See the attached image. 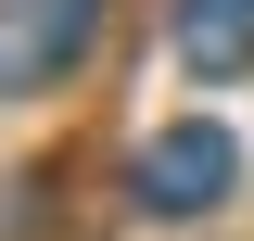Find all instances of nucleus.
I'll use <instances>...</instances> for the list:
<instances>
[{
    "mask_svg": "<svg viewBox=\"0 0 254 241\" xmlns=\"http://www.w3.org/2000/svg\"><path fill=\"white\" fill-rule=\"evenodd\" d=\"M229 178H242V140H229L216 115H178L140 140V165H127V190H140V216H203L229 203Z\"/></svg>",
    "mask_w": 254,
    "mask_h": 241,
    "instance_id": "nucleus-1",
    "label": "nucleus"
},
{
    "mask_svg": "<svg viewBox=\"0 0 254 241\" xmlns=\"http://www.w3.org/2000/svg\"><path fill=\"white\" fill-rule=\"evenodd\" d=\"M89 38H102V0H0V102L51 89Z\"/></svg>",
    "mask_w": 254,
    "mask_h": 241,
    "instance_id": "nucleus-2",
    "label": "nucleus"
},
{
    "mask_svg": "<svg viewBox=\"0 0 254 241\" xmlns=\"http://www.w3.org/2000/svg\"><path fill=\"white\" fill-rule=\"evenodd\" d=\"M178 63L203 76V89L254 76V0H178Z\"/></svg>",
    "mask_w": 254,
    "mask_h": 241,
    "instance_id": "nucleus-3",
    "label": "nucleus"
},
{
    "mask_svg": "<svg viewBox=\"0 0 254 241\" xmlns=\"http://www.w3.org/2000/svg\"><path fill=\"white\" fill-rule=\"evenodd\" d=\"M38 229V178H0V241H26Z\"/></svg>",
    "mask_w": 254,
    "mask_h": 241,
    "instance_id": "nucleus-4",
    "label": "nucleus"
}]
</instances>
